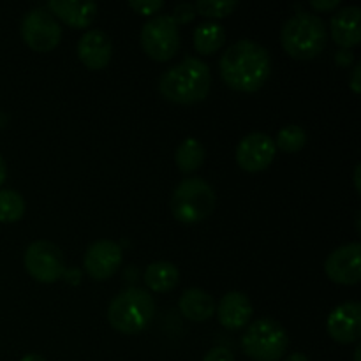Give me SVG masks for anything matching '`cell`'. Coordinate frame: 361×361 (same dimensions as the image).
Listing matches in <instances>:
<instances>
[{"label": "cell", "instance_id": "cell-1", "mask_svg": "<svg viewBox=\"0 0 361 361\" xmlns=\"http://www.w3.org/2000/svg\"><path fill=\"white\" fill-rule=\"evenodd\" d=\"M219 69L229 88L250 94L259 90L270 78L271 56L259 42L242 39L226 49Z\"/></svg>", "mask_w": 361, "mask_h": 361}, {"label": "cell", "instance_id": "cell-2", "mask_svg": "<svg viewBox=\"0 0 361 361\" xmlns=\"http://www.w3.org/2000/svg\"><path fill=\"white\" fill-rule=\"evenodd\" d=\"M210 67L200 59L182 60L166 71L159 81L162 97L175 104H196L207 99L210 92Z\"/></svg>", "mask_w": 361, "mask_h": 361}, {"label": "cell", "instance_id": "cell-3", "mask_svg": "<svg viewBox=\"0 0 361 361\" xmlns=\"http://www.w3.org/2000/svg\"><path fill=\"white\" fill-rule=\"evenodd\" d=\"M282 48L296 60L316 59L328 42L324 21L312 13H298L289 18L281 30Z\"/></svg>", "mask_w": 361, "mask_h": 361}, {"label": "cell", "instance_id": "cell-4", "mask_svg": "<svg viewBox=\"0 0 361 361\" xmlns=\"http://www.w3.org/2000/svg\"><path fill=\"white\" fill-rule=\"evenodd\" d=\"M155 316V302L147 289L129 288L109 303L108 321L113 330L123 335L143 331Z\"/></svg>", "mask_w": 361, "mask_h": 361}, {"label": "cell", "instance_id": "cell-5", "mask_svg": "<svg viewBox=\"0 0 361 361\" xmlns=\"http://www.w3.org/2000/svg\"><path fill=\"white\" fill-rule=\"evenodd\" d=\"M215 203V192L207 180L187 178L171 196L173 217L182 224H196L212 215Z\"/></svg>", "mask_w": 361, "mask_h": 361}, {"label": "cell", "instance_id": "cell-6", "mask_svg": "<svg viewBox=\"0 0 361 361\" xmlns=\"http://www.w3.org/2000/svg\"><path fill=\"white\" fill-rule=\"evenodd\" d=\"M289 337L274 319H259L249 324L242 337V349L256 361H279L286 355Z\"/></svg>", "mask_w": 361, "mask_h": 361}, {"label": "cell", "instance_id": "cell-7", "mask_svg": "<svg viewBox=\"0 0 361 361\" xmlns=\"http://www.w3.org/2000/svg\"><path fill=\"white\" fill-rule=\"evenodd\" d=\"M141 46L155 62H168L180 48L178 25L169 14L150 18L141 28Z\"/></svg>", "mask_w": 361, "mask_h": 361}, {"label": "cell", "instance_id": "cell-8", "mask_svg": "<svg viewBox=\"0 0 361 361\" xmlns=\"http://www.w3.org/2000/svg\"><path fill=\"white\" fill-rule=\"evenodd\" d=\"M23 263L28 275L42 284H53L66 274L62 250L48 240H37L30 243L25 252Z\"/></svg>", "mask_w": 361, "mask_h": 361}, {"label": "cell", "instance_id": "cell-9", "mask_svg": "<svg viewBox=\"0 0 361 361\" xmlns=\"http://www.w3.org/2000/svg\"><path fill=\"white\" fill-rule=\"evenodd\" d=\"M21 37L28 48L46 53L59 46L62 39V28L56 18L44 7L28 11L21 20Z\"/></svg>", "mask_w": 361, "mask_h": 361}, {"label": "cell", "instance_id": "cell-10", "mask_svg": "<svg viewBox=\"0 0 361 361\" xmlns=\"http://www.w3.org/2000/svg\"><path fill=\"white\" fill-rule=\"evenodd\" d=\"M274 140L268 134H247L236 147V162L247 173H259L267 169L275 159Z\"/></svg>", "mask_w": 361, "mask_h": 361}, {"label": "cell", "instance_id": "cell-11", "mask_svg": "<svg viewBox=\"0 0 361 361\" xmlns=\"http://www.w3.org/2000/svg\"><path fill=\"white\" fill-rule=\"evenodd\" d=\"M328 279L335 284L355 286L361 279V245L358 242L348 243L328 256L324 263Z\"/></svg>", "mask_w": 361, "mask_h": 361}, {"label": "cell", "instance_id": "cell-12", "mask_svg": "<svg viewBox=\"0 0 361 361\" xmlns=\"http://www.w3.org/2000/svg\"><path fill=\"white\" fill-rule=\"evenodd\" d=\"M123 252L118 243L111 240L94 242L85 252V270L94 281H106L118 271L122 264Z\"/></svg>", "mask_w": 361, "mask_h": 361}, {"label": "cell", "instance_id": "cell-13", "mask_svg": "<svg viewBox=\"0 0 361 361\" xmlns=\"http://www.w3.org/2000/svg\"><path fill=\"white\" fill-rule=\"evenodd\" d=\"M328 334L338 344H355L361 335V305L345 302L335 307L328 316Z\"/></svg>", "mask_w": 361, "mask_h": 361}, {"label": "cell", "instance_id": "cell-14", "mask_svg": "<svg viewBox=\"0 0 361 361\" xmlns=\"http://www.w3.org/2000/svg\"><path fill=\"white\" fill-rule=\"evenodd\" d=\"M113 46L108 35L102 30H88L78 42V56L81 63L90 71H101L109 63Z\"/></svg>", "mask_w": 361, "mask_h": 361}, {"label": "cell", "instance_id": "cell-15", "mask_svg": "<svg viewBox=\"0 0 361 361\" xmlns=\"http://www.w3.org/2000/svg\"><path fill=\"white\" fill-rule=\"evenodd\" d=\"M219 323L228 330H240L247 326L252 317V303L243 293L231 291L221 298L219 307H215Z\"/></svg>", "mask_w": 361, "mask_h": 361}, {"label": "cell", "instance_id": "cell-16", "mask_svg": "<svg viewBox=\"0 0 361 361\" xmlns=\"http://www.w3.org/2000/svg\"><path fill=\"white\" fill-rule=\"evenodd\" d=\"M361 11L358 6H349L341 9L331 18V37L342 49H351L360 44Z\"/></svg>", "mask_w": 361, "mask_h": 361}, {"label": "cell", "instance_id": "cell-17", "mask_svg": "<svg viewBox=\"0 0 361 361\" xmlns=\"http://www.w3.org/2000/svg\"><path fill=\"white\" fill-rule=\"evenodd\" d=\"M97 4L74 0H49L48 11L73 28H88L97 16Z\"/></svg>", "mask_w": 361, "mask_h": 361}, {"label": "cell", "instance_id": "cell-18", "mask_svg": "<svg viewBox=\"0 0 361 361\" xmlns=\"http://www.w3.org/2000/svg\"><path fill=\"white\" fill-rule=\"evenodd\" d=\"M180 312L194 323H203V321L210 319L215 314V302L212 295H208L203 289H187L182 296H180Z\"/></svg>", "mask_w": 361, "mask_h": 361}, {"label": "cell", "instance_id": "cell-19", "mask_svg": "<svg viewBox=\"0 0 361 361\" xmlns=\"http://www.w3.org/2000/svg\"><path fill=\"white\" fill-rule=\"evenodd\" d=\"M178 268L168 261H157L152 263L145 270V284L155 293H169L178 284Z\"/></svg>", "mask_w": 361, "mask_h": 361}, {"label": "cell", "instance_id": "cell-20", "mask_svg": "<svg viewBox=\"0 0 361 361\" xmlns=\"http://www.w3.org/2000/svg\"><path fill=\"white\" fill-rule=\"evenodd\" d=\"M226 42L224 27L219 23H203L194 30V48L201 55H214Z\"/></svg>", "mask_w": 361, "mask_h": 361}, {"label": "cell", "instance_id": "cell-21", "mask_svg": "<svg viewBox=\"0 0 361 361\" xmlns=\"http://www.w3.org/2000/svg\"><path fill=\"white\" fill-rule=\"evenodd\" d=\"M175 162L182 173H192L204 162V148L194 137H187L178 145L175 152Z\"/></svg>", "mask_w": 361, "mask_h": 361}, {"label": "cell", "instance_id": "cell-22", "mask_svg": "<svg viewBox=\"0 0 361 361\" xmlns=\"http://www.w3.org/2000/svg\"><path fill=\"white\" fill-rule=\"evenodd\" d=\"M25 215V200L16 190H0V222H16Z\"/></svg>", "mask_w": 361, "mask_h": 361}, {"label": "cell", "instance_id": "cell-23", "mask_svg": "<svg viewBox=\"0 0 361 361\" xmlns=\"http://www.w3.org/2000/svg\"><path fill=\"white\" fill-rule=\"evenodd\" d=\"M275 148H281L286 154L300 152L307 143V133L300 126H286L279 130L277 140L274 141Z\"/></svg>", "mask_w": 361, "mask_h": 361}, {"label": "cell", "instance_id": "cell-24", "mask_svg": "<svg viewBox=\"0 0 361 361\" xmlns=\"http://www.w3.org/2000/svg\"><path fill=\"white\" fill-rule=\"evenodd\" d=\"M238 7L235 0H200L194 4V9L207 18H226L233 14V11Z\"/></svg>", "mask_w": 361, "mask_h": 361}, {"label": "cell", "instance_id": "cell-25", "mask_svg": "<svg viewBox=\"0 0 361 361\" xmlns=\"http://www.w3.org/2000/svg\"><path fill=\"white\" fill-rule=\"evenodd\" d=\"M129 7L141 16H152L164 7V2L161 0H130Z\"/></svg>", "mask_w": 361, "mask_h": 361}, {"label": "cell", "instance_id": "cell-26", "mask_svg": "<svg viewBox=\"0 0 361 361\" xmlns=\"http://www.w3.org/2000/svg\"><path fill=\"white\" fill-rule=\"evenodd\" d=\"M173 18L176 25H187L194 20L196 16V9H194L192 4L189 2H180L176 4L175 9H173V14H169Z\"/></svg>", "mask_w": 361, "mask_h": 361}, {"label": "cell", "instance_id": "cell-27", "mask_svg": "<svg viewBox=\"0 0 361 361\" xmlns=\"http://www.w3.org/2000/svg\"><path fill=\"white\" fill-rule=\"evenodd\" d=\"M203 361H235V356H233V353L229 351L228 348L217 345V348L210 349V351L207 353Z\"/></svg>", "mask_w": 361, "mask_h": 361}, {"label": "cell", "instance_id": "cell-28", "mask_svg": "<svg viewBox=\"0 0 361 361\" xmlns=\"http://www.w3.org/2000/svg\"><path fill=\"white\" fill-rule=\"evenodd\" d=\"M310 6L314 7L319 13H328V11H334L341 6V0H312Z\"/></svg>", "mask_w": 361, "mask_h": 361}, {"label": "cell", "instance_id": "cell-29", "mask_svg": "<svg viewBox=\"0 0 361 361\" xmlns=\"http://www.w3.org/2000/svg\"><path fill=\"white\" fill-rule=\"evenodd\" d=\"M335 60H337L338 66L348 67L351 66L353 60H355V55L351 53V49H341V51L337 53V56H335Z\"/></svg>", "mask_w": 361, "mask_h": 361}, {"label": "cell", "instance_id": "cell-30", "mask_svg": "<svg viewBox=\"0 0 361 361\" xmlns=\"http://www.w3.org/2000/svg\"><path fill=\"white\" fill-rule=\"evenodd\" d=\"M360 74H361V63H358V66L355 67V71H353V76H351V90L355 92V94H360L361 92Z\"/></svg>", "mask_w": 361, "mask_h": 361}, {"label": "cell", "instance_id": "cell-31", "mask_svg": "<svg viewBox=\"0 0 361 361\" xmlns=\"http://www.w3.org/2000/svg\"><path fill=\"white\" fill-rule=\"evenodd\" d=\"M6 176H7V169H6V162H4L2 155H0V185L6 182Z\"/></svg>", "mask_w": 361, "mask_h": 361}, {"label": "cell", "instance_id": "cell-32", "mask_svg": "<svg viewBox=\"0 0 361 361\" xmlns=\"http://www.w3.org/2000/svg\"><path fill=\"white\" fill-rule=\"evenodd\" d=\"M286 361H309V358L305 355H302V353H293Z\"/></svg>", "mask_w": 361, "mask_h": 361}, {"label": "cell", "instance_id": "cell-33", "mask_svg": "<svg viewBox=\"0 0 361 361\" xmlns=\"http://www.w3.org/2000/svg\"><path fill=\"white\" fill-rule=\"evenodd\" d=\"M20 361H46V360L39 355H27V356H23Z\"/></svg>", "mask_w": 361, "mask_h": 361}, {"label": "cell", "instance_id": "cell-34", "mask_svg": "<svg viewBox=\"0 0 361 361\" xmlns=\"http://www.w3.org/2000/svg\"><path fill=\"white\" fill-rule=\"evenodd\" d=\"M360 169H361V166L358 164L355 169V185H356V190H358V192H360Z\"/></svg>", "mask_w": 361, "mask_h": 361}, {"label": "cell", "instance_id": "cell-35", "mask_svg": "<svg viewBox=\"0 0 361 361\" xmlns=\"http://www.w3.org/2000/svg\"><path fill=\"white\" fill-rule=\"evenodd\" d=\"M360 353H361V348L358 345V348H356V351H355V361H360Z\"/></svg>", "mask_w": 361, "mask_h": 361}]
</instances>
